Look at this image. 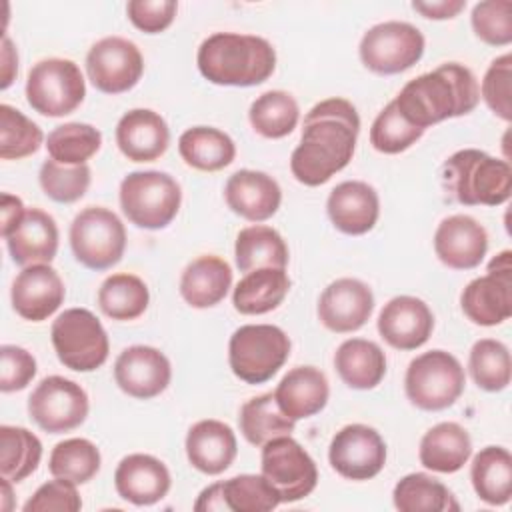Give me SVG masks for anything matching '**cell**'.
<instances>
[{
	"instance_id": "obj_37",
	"label": "cell",
	"mask_w": 512,
	"mask_h": 512,
	"mask_svg": "<svg viewBox=\"0 0 512 512\" xmlns=\"http://www.w3.org/2000/svg\"><path fill=\"white\" fill-rule=\"evenodd\" d=\"M148 302V286L136 274H112L98 288V306L112 320H136L146 312Z\"/></svg>"
},
{
	"instance_id": "obj_13",
	"label": "cell",
	"mask_w": 512,
	"mask_h": 512,
	"mask_svg": "<svg viewBox=\"0 0 512 512\" xmlns=\"http://www.w3.org/2000/svg\"><path fill=\"white\" fill-rule=\"evenodd\" d=\"M466 318L478 326H496L512 316V252L504 250L488 264V274L474 278L460 294Z\"/></svg>"
},
{
	"instance_id": "obj_39",
	"label": "cell",
	"mask_w": 512,
	"mask_h": 512,
	"mask_svg": "<svg viewBox=\"0 0 512 512\" xmlns=\"http://www.w3.org/2000/svg\"><path fill=\"white\" fill-rule=\"evenodd\" d=\"M300 118L298 102L290 92L268 90L260 94L248 110V120L252 128L270 140L288 136Z\"/></svg>"
},
{
	"instance_id": "obj_19",
	"label": "cell",
	"mask_w": 512,
	"mask_h": 512,
	"mask_svg": "<svg viewBox=\"0 0 512 512\" xmlns=\"http://www.w3.org/2000/svg\"><path fill=\"white\" fill-rule=\"evenodd\" d=\"M64 296V282L50 264H32L22 268L10 290L14 312L30 322L50 318L64 302Z\"/></svg>"
},
{
	"instance_id": "obj_55",
	"label": "cell",
	"mask_w": 512,
	"mask_h": 512,
	"mask_svg": "<svg viewBox=\"0 0 512 512\" xmlns=\"http://www.w3.org/2000/svg\"><path fill=\"white\" fill-rule=\"evenodd\" d=\"M26 208L18 196H12L8 192L2 194V236H6L24 216Z\"/></svg>"
},
{
	"instance_id": "obj_6",
	"label": "cell",
	"mask_w": 512,
	"mask_h": 512,
	"mask_svg": "<svg viewBox=\"0 0 512 512\" xmlns=\"http://www.w3.org/2000/svg\"><path fill=\"white\" fill-rule=\"evenodd\" d=\"M290 338L274 324H244L228 342V362L246 384L268 382L288 360Z\"/></svg>"
},
{
	"instance_id": "obj_3",
	"label": "cell",
	"mask_w": 512,
	"mask_h": 512,
	"mask_svg": "<svg viewBox=\"0 0 512 512\" xmlns=\"http://www.w3.org/2000/svg\"><path fill=\"white\" fill-rule=\"evenodd\" d=\"M200 74L218 86H256L266 82L276 68V50L254 34L216 32L196 54Z\"/></svg>"
},
{
	"instance_id": "obj_54",
	"label": "cell",
	"mask_w": 512,
	"mask_h": 512,
	"mask_svg": "<svg viewBox=\"0 0 512 512\" xmlns=\"http://www.w3.org/2000/svg\"><path fill=\"white\" fill-rule=\"evenodd\" d=\"M194 510L196 512H228L226 500H224V492H222V482H214L210 486H206L198 500L194 502Z\"/></svg>"
},
{
	"instance_id": "obj_4",
	"label": "cell",
	"mask_w": 512,
	"mask_h": 512,
	"mask_svg": "<svg viewBox=\"0 0 512 512\" xmlns=\"http://www.w3.org/2000/svg\"><path fill=\"white\" fill-rule=\"evenodd\" d=\"M442 186L462 206H500L512 192V168L508 160L464 148L442 164Z\"/></svg>"
},
{
	"instance_id": "obj_26",
	"label": "cell",
	"mask_w": 512,
	"mask_h": 512,
	"mask_svg": "<svg viewBox=\"0 0 512 512\" xmlns=\"http://www.w3.org/2000/svg\"><path fill=\"white\" fill-rule=\"evenodd\" d=\"M14 264L26 268L32 264H50L58 252V226L54 218L40 208H26L22 220L2 236Z\"/></svg>"
},
{
	"instance_id": "obj_9",
	"label": "cell",
	"mask_w": 512,
	"mask_h": 512,
	"mask_svg": "<svg viewBox=\"0 0 512 512\" xmlns=\"http://www.w3.org/2000/svg\"><path fill=\"white\" fill-rule=\"evenodd\" d=\"M86 96V82L76 62L46 58L36 62L26 78L30 108L48 118L72 114Z\"/></svg>"
},
{
	"instance_id": "obj_35",
	"label": "cell",
	"mask_w": 512,
	"mask_h": 512,
	"mask_svg": "<svg viewBox=\"0 0 512 512\" xmlns=\"http://www.w3.org/2000/svg\"><path fill=\"white\" fill-rule=\"evenodd\" d=\"M234 256L240 272H252L258 268H286L288 246L278 230L264 224H254L238 232Z\"/></svg>"
},
{
	"instance_id": "obj_46",
	"label": "cell",
	"mask_w": 512,
	"mask_h": 512,
	"mask_svg": "<svg viewBox=\"0 0 512 512\" xmlns=\"http://www.w3.org/2000/svg\"><path fill=\"white\" fill-rule=\"evenodd\" d=\"M422 134L424 130L410 124L392 100L374 118L370 128V144L382 154H400L416 144Z\"/></svg>"
},
{
	"instance_id": "obj_32",
	"label": "cell",
	"mask_w": 512,
	"mask_h": 512,
	"mask_svg": "<svg viewBox=\"0 0 512 512\" xmlns=\"http://www.w3.org/2000/svg\"><path fill=\"white\" fill-rule=\"evenodd\" d=\"M290 290L284 268H258L246 272L232 292L234 308L244 316H258L276 310Z\"/></svg>"
},
{
	"instance_id": "obj_56",
	"label": "cell",
	"mask_w": 512,
	"mask_h": 512,
	"mask_svg": "<svg viewBox=\"0 0 512 512\" xmlns=\"http://www.w3.org/2000/svg\"><path fill=\"white\" fill-rule=\"evenodd\" d=\"M18 74V54L12 40L4 34L2 36V84L0 88L6 90Z\"/></svg>"
},
{
	"instance_id": "obj_52",
	"label": "cell",
	"mask_w": 512,
	"mask_h": 512,
	"mask_svg": "<svg viewBox=\"0 0 512 512\" xmlns=\"http://www.w3.org/2000/svg\"><path fill=\"white\" fill-rule=\"evenodd\" d=\"M176 10L174 0H130L126 4L128 20L146 34L164 32L174 22Z\"/></svg>"
},
{
	"instance_id": "obj_53",
	"label": "cell",
	"mask_w": 512,
	"mask_h": 512,
	"mask_svg": "<svg viewBox=\"0 0 512 512\" xmlns=\"http://www.w3.org/2000/svg\"><path fill=\"white\" fill-rule=\"evenodd\" d=\"M412 8L430 20H446L458 16L466 8V0H434V2H412Z\"/></svg>"
},
{
	"instance_id": "obj_43",
	"label": "cell",
	"mask_w": 512,
	"mask_h": 512,
	"mask_svg": "<svg viewBox=\"0 0 512 512\" xmlns=\"http://www.w3.org/2000/svg\"><path fill=\"white\" fill-rule=\"evenodd\" d=\"M102 146V134L96 126L84 122H66L56 126L46 138L48 156L60 164H86Z\"/></svg>"
},
{
	"instance_id": "obj_5",
	"label": "cell",
	"mask_w": 512,
	"mask_h": 512,
	"mask_svg": "<svg viewBox=\"0 0 512 512\" xmlns=\"http://www.w3.org/2000/svg\"><path fill=\"white\" fill-rule=\"evenodd\" d=\"M180 204V184L166 172H130L120 182V208L124 216L138 228H166L176 218Z\"/></svg>"
},
{
	"instance_id": "obj_16",
	"label": "cell",
	"mask_w": 512,
	"mask_h": 512,
	"mask_svg": "<svg viewBox=\"0 0 512 512\" xmlns=\"http://www.w3.org/2000/svg\"><path fill=\"white\" fill-rule=\"evenodd\" d=\"M328 460L342 478L370 480L386 464V442L372 426L348 424L334 434Z\"/></svg>"
},
{
	"instance_id": "obj_17",
	"label": "cell",
	"mask_w": 512,
	"mask_h": 512,
	"mask_svg": "<svg viewBox=\"0 0 512 512\" xmlns=\"http://www.w3.org/2000/svg\"><path fill=\"white\" fill-rule=\"evenodd\" d=\"M172 378V366L164 352L152 346L136 344L124 348L114 362V380L118 388L138 400H150L162 394Z\"/></svg>"
},
{
	"instance_id": "obj_21",
	"label": "cell",
	"mask_w": 512,
	"mask_h": 512,
	"mask_svg": "<svg viewBox=\"0 0 512 512\" xmlns=\"http://www.w3.org/2000/svg\"><path fill=\"white\" fill-rule=\"evenodd\" d=\"M380 336L396 350H416L428 342L434 330V314L416 296H394L378 314Z\"/></svg>"
},
{
	"instance_id": "obj_28",
	"label": "cell",
	"mask_w": 512,
	"mask_h": 512,
	"mask_svg": "<svg viewBox=\"0 0 512 512\" xmlns=\"http://www.w3.org/2000/svg\"><path fill=\"white\" fill-rule=\"evenodd\" d=\"M328 396V380L324 372L314 366H296L288 370L274 390L278 406L294 422L310 418L324 410Z\"/></svg>"
},
{
	"instance_id": "obj_20",
	"label": "cell",
	"mask_w": 512,
	"mask_h": 512,
	"mask_svg": "<svg viewBox=\"0 0 512 512\" xmlns=\"http://www.w3.org/2000/svg\"><path fill=\"white\" fill-rule=\"evenodd\" d=\"M488 250L486 228L468 214L444 218L434 232V252L452 270H472L480 266Z\"/></svg>"
},
{
	"instance_id": "obj_47",
	"label": "cell",
	"mask_w": 512,
	"mask_h": 512,
	"mask_svg": "<svg viewBox=\"0 0 512 512\" xmlns=\"http://www.w3.org/2000/svg\"><path fill=\"white\" fill-rule=\"evenodd\" d=\"M88 164H60L56 160H44L40 166V186L44 194L58 204H72L80 200L90 186Z\"/></svg>"
},
{
	"instance_id": "obj_42",
	"label": "cell",
	"mask_w": 512,
	"mask_h": 512,
	"mask_svg": "<svg viewBox=\"0 0 512 512\" xmlns=\"http://www.w3.org/2000/svg\"><path fill=\"white\" fill-rule=\"evenodd\" d=\"M100 450L86 438H68L58 442L48 458V470L54 478L74 484H86L100 470Z\"/></svg>"
},
{
	"instance_id": "obj_50",
	"label": "cell",
	"mask_w": 512,
	"mask_h": 512,
	"mask_svg": "<svg viewBox=\"0 0 512 512\" xmlns=\"http://www.w3.org/2000/svg\"><path fill=\"white\" fill-rule=\"evenodd\" d=\"M78 484L54 478L44 482L24 504V512H78L82 498L76 490Z\"/></svg>"
},
{
	"instance_id": "obj_15",
	"label": "cell",
	"mask_w": 512,
	"mask_h": 512,
	"mask_svg": "<svg viewBox=\"0 0 512 512\" xmlns=\"http://www.w3.org/2000/svg\"><path fill=\"white\" fill-rule=\"evenodd\" d=\"M86 72L96 90L122 94L140 82L144 58L134 42L122 36H106L88 50Z\"/></svg>"
},
{
	"instance_id": "obj_25",
	"label": "cell",
	"mask_w": 512,
	"mask_h": 512,
	"mask_svg": "<svg viewBox=\"0 0 512 512\" xmlns=\"http://www.w3.org/2000/svg\"><path fill=\"white\" fill-rule=\"evenodd\" d=\"M224 198L234 214L250 222H264L278 212L282 190L266 172L238 170L228 178Z\"/></svg>"
},
{
	"instance_id": "obj_40",
	"label": "cell",
	"mask_w": 512,
	"mask_h": 512,
	"mask_svg": "<svg viewBox=\"0 0 512 512\" xmlns=\"http://www.w3.org/2000/svg\"><path fill=\"white\" fill-rule=\"evenodd\" d=\"M42 442L22 426H0V472L12 482H22L40 464Z\"/></svg>"
},
{
	"instance_id": "obj_11",
	"label": "cell",
	"mask_w": 512,
	"mask_h": 512,
	"mask_svg": "<svg viewBox=\"0 0 512 512\" xmlns=\"http://www.w3.org/2000/svg\"><path fill=\"white\" fill-rule=\"evenodd\" d=\"M424 44V36L416 26L388 20L364 32L358 54L370 72L392 76L412 68L422 58Z\"/></svg>"
},
{
	"instance_id": "obj_14",
	"label": "cell",
	"mask_w": 512,
	"mask_h": 512,
	"mask_svg": "<svg viewBox=\"0 0 512 512\" xmlns=\"http://www.w3.org/2000/svg\"><path fill=\"white\" fill-rule=\"evenodd\" d=\"M88 394L80 384L64 376H48L28 398L30 418L50 434L78 428L88 416Z\"/></svg>"
},
{
	"instance_id": "obj_51",
	"label": "cell",
	"mask_w": 512,
	"mask_h": 512,
	"mask_svg": "<svg viewBox=\"0 0 512 512\" xmlns=\"http://www.w3.org/2000/svg\"><path fill=\"white\" fill-rule=\"evenodd\" d=\"M36 376L34 356L20 346L4 344L0 348V390L16 392L24 390Z\"/></svg>"
},
{
	"instance_id": "obj_10",
	"label": "cell",
	"mask_w": 512,
	"mask_h": 512,
	"mask_svg": "<svg viewBox=\"0 0 512 512\" xmlns=\"http://www.w3.org/2000/svg\"><path fill=\"white\" fill-rule=\"evenodd\" d=\"M70 248L82 266L108 270L124 256L126 228L112 210L88 206L70 224Z\"/></svg>"
},
{
	"instance_id": "obj_36",
	"label": "cell",
	"mask_w": 512,
	"mask_h": 512,
	"mask_svg": "<svg viewBox=\"0 0 512 512\" xmlns=\"http://www.w3.org/2000/svg\"><path fill=\"white\" fill-rule=\"evenodd\" d=\"M240 432L252 446H264L268 440L294 432V420L282 412L272 392L246 400L238 416Z\"/></svg>"
},
{
	"instance_id": "obj_1",
	"label": "cell",
	"mask_w": 512,
	"mask_h": 512,
	"mask_svg": "<svg viewBox=\"0 0 512 512\" xmlns=\"http://www.w3.org/2000/svg\"><path fill=\"white\" fill-rule=\"evenodd\" d=\"M360 116L346 98H326L304 116L298 146L290 156V172L304 186L326 184L354 156Z\"/></svg>"
},
{
	"instance_id": "obj_48",
	"label": "cell",
	"mask_w": 512,
	"mask_h": 512,
	"mask_svg": "<svg viewBox=\"0 0 512 512\" xmlns=\"http://www.w3.org/2000/svg\"><path fill=\"white\" fill-rule=\"evenodd\" d=\"M472 30L490 46H508L512 42V2L486 0L472 8Z\"/></svg>"
},
{
	"instance_id": "obj_31",
	"label": "cell",
	"mask_w": 512,
	"mask_h": 512,
	"mask_svg": "<svg viewBox=\"0 0 512 512\" xmlns=\"http://www.w3.org/2000/svg\"><path fill=\"white\" fill-rule=\"evenodd\" d=\"M334 368L346 386L354 390H372L386 374V356L372 340L348 338L334 354Z\"/></svg>"
},
{
	"instance_id": "obj_30",
	"label": "cell",
	"mask_w": 512,
	"mask_h": 512,
	"mask_svg": "<svg viewBox=\"0 0 512 512\" xmlns=\"http://www.w3.org/2000/svg\"><path fill=\"white\" fill-rule=\"evenodd\" d=\"M472 454V440L458 422H440L420 440V464L432 472H458Z\"/></svg>"
},
{
	"instance_id": "obj_2",
	"label": "cell",
	"mask_w": 512,
	"mask_h": 512,
	"mask_svg": "<svg viewBox=\"0 0 512 512\" xmlns=\"http://www.w3.org/2000/svg\"><path fill=\"white\" fill-rule=\"evenodd\" d=\"M480 102V86L470 68L446 62L406 82L394 98L400 114L426 130L448 118L470 114Z\"/></svg>"
},
{
	"instance_id": "obj_12",
	"label": "cell",
	"mask_w": 512,
	"mask_h": 512,
	"mask_svg": "<svg viewBox=\"0 0 512 512\" xmlns=\"http://www.w3.org/2000/svg\"><path fill=\"white\" fill-rule=\"evenodd\" d=\"M260 468L280 502H298L312 494L318 484L316 462L290 434L272 438L262 446Z\"/></svg>"
},
{
	"instance_id": "obj_27",
	"label": "cell",
	"mask_w": 512,
	"mask_h": 512,
	"mask_svg": "<svg viewBox=\"0 0 512 512\" xmlns=\"http://www.w3.org/2000/svg\"><path fill=\"white\" fill-rule=\"evenodd\" d=\"M236 452L234 430L220 420H200L186 434L188 462L202 474H222L232 466Z\"/></svg>"
},
{
	"instance_id": "obj_33",
	"label": "cell",
	"mask_w": 512,
	"mask_h": 512,
	"mask_svg": "<svg viewBox=\"0 0 512 512\" xmlns=\"http://www.w3.org/2000/svg\"><path fill=\"white\" fill-rule=\"evenodd\" d=\"M178 152L182 160L202 172H218L236 158L234 140L212 126H194L180 134Z\"/></svg>"
},
{
	"instance_id": "obj_22",
	"label": "cell",
	"mask_w": 512,
	"mask_h": 512,
	"mask_svg": "<svg viewBox=\"0 0 512 512\" xmlns=\"http://www.w3.org/2000/svg\"><path fill=\"white\" fill-rule=\"evenodd\" d=\"M326 212L336 230L348 236H362L376 226L380 200L370 184L362 180H346L330 190Z\"/></svg>"
},
{
	"instance_id": "obj_38",
	"label": "cell",
	"mask_w": 512,
	"mask_h": 512,
	"mask_svg": "<svg viewBox=\"0 0 512 512\" xmlns=\"http://www.w3.org/2000/svg\"><path fill=\"white\" fill-rule=\"evenodd\" d=\"M392 502L400 512H448L460 508L452 492L424 472L400 478L392 490Z\"/></svg>"
},
{
	"instance_id": "obj_34",
	"label": "cell",
	"mask_w": 512,
	"mask_h": 512,
	"mask_svg": "<svg viewBox=\"0 0 512 512\" xmlns=\"http://www.w3.org/2000/svg\"><path fill=\"white\" fill-rule=\"evenodd\" d=\"M470 480L478 498L490 506H504L512 496V456L504 446L482 448L470 466Z\"/></svg>"
},
{
	"instance_id": "obj_7",
	"label": "cell",
	"mask_w": 512,
	"mask_h": 512,
	"mask_svg": "<svg viewBox=\"0 0 512 512\" xmlns=\"http://www.w3.org/2000/svg\"><path fill=\"white\" fill-rule=\"evenodd\" d=\"M464 384L462 364L446 350H430L416 356L404 376L408 400L426 412L450 408L464 392Z\"/></svg>"
},
{
	"instance_id": "obj_23",
	"label": "cell",
	"mask_w": 512,
	"mask_h": 512,
	"mask_svg": "<svg viewBox=\"0 0 512 512\" xmlns=\"http://www.w3.org/2000/svg\"><path fill=\"white\" fill-rule=\"evenodd\" d=\"M170 486L172 478L166 464L150 454H128L114 472L118 496L134 506L156 504L168 494Z\"/></svg>"
},
{
	"instance_id": "obj_41",
	"label": "cell",
	"mask_w": 512,
	"mask_h": 512,
	"mask_svg": "<svg viewBox=\"0 0 512 512\" xmlns=\"http://www.w3.org/2000/svg\"><path fill=\"white\" fill-rule=\"evenodd\" d=\"M468 370L474 384L486 392H500L508 388L512 378L508 346L494 338L476 340L470 348Z\"/></svg>"
},
{
	"instance_id": "obj_18",
	"label": "cell",
	"mask_w": 512,
	"mask_h": 512,
	"mask_svg": "<svg viewBox=\"0 0 512 512\" xmlns=\"http://www.w3.org/2000/svg\"><path fill=\"white\" fill-rule=\"evenodd\" d=\"M374 310V294L358 278L330 282L318 300V320L336 334L360 330Z\"/></svg>"
},
{
	"instance_id": "obj_45",
	"label": "cell",
	"mask_w": 512,
	"mask_h": 512,
	"mask_svg": "<svg viewBox=\"0 0 512 512\" xmlns=\"http://www.w3.org/2000/svg\"><path fill=\"white\" fill-rule=\"evenodd\" d=\"M228 512H270L280 502L278 492L262 474H238L222 482Z\"/></svg>"
},
{
	"instance_id": "obj_8",
	"label": "cell",
	"mask_w": 512,
	"mask_h": 512,
	"mask_svg": "<svg viewBox=\"0 0 512 512\" xmlns=\"http://www.w3.org/2000/svg\"><path fill=\"white\" fill-rule=\"evenodd\" d=\"M50 338L58 360L74 372H92L108 360L110 342L102 322L86 308H68L56 316Z\"/></svg>"
},
{
	"instance_id": "obj_44",
	"label": "cell",
	"mask_w": 512,
	"mask_h": 512,
	"mask_svg": "<svg viewBox=\"0 0 512 512\" xmlns=\"http://www.w3.org/2000/svg\"><path fill=\"white\" fill-rule=\"evenodd\" d=\"M44 134L36 122L26 118L20 110L0 106V158L20 160L40 150Z\"/></svg>"
},
{
	"instance_id": "obj_49",
	"label": "cell",
	"mask_w": 512,
	"mask_h": 512,
	"mask_svg": "<svg viewBox=\"0 0 512 512\" xmlns=\"http://www.w3.org/2000/svg\"><path fill=\"white\" fill-rule=\"evenodd\" d=\"M480 96L486 106L504 122L512 120V56L502 54L488 66L482 84Z\"/></svg>"
},
{
	"instance_id": "obj_24",
	"label": "cell",
	"mask_w": 512,
	"mask_h": 512,
	"mask_svg": "<svg viewBox=\"0 0 512 512\" xmlns=\"http://www.w3.org/2000/svg\"><path fill=\"white\" fill-rule=\"evenodd\" d=\"M116 144L132 162H154L168 150L170 130L158 112L134 108L118 120Z\"/></svg>"
},
{
	"instance_id": "obj_29",
	"label": "cell",
	"mask_w": 512,
	"mask_h": 512,
	"mask_svg": "<svg viewBox=\"0 0 512 512\" xmlns=\"http://www.w3.org/2000/svg\"><path fill=\"white\" fill-rule=\"evenodd\" d=\"M232 286V268L220 256L204 254L192 260L180 278V296L192 308H212Z\"/></svg>"
}]
</instances>
